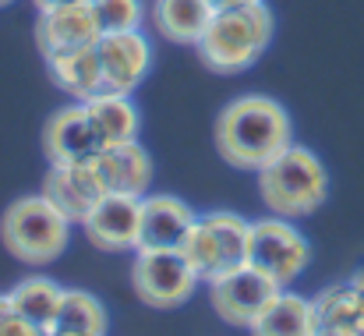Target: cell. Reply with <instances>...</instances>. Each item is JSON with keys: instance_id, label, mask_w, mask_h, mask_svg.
Returning <instances> with one entry per match:
<instances>
[{"instance_id": "cell-24", "label": "cell", "mask_w": 364, "mask_h": 336, "mask_svg": "<svg viewBox=\"0 0 364 336\" xmlns=\"http://www.w3.org/2000/svg\"><path fill=\"white\" fill-rule=\"evenodd\" d=\"M92 11H96L103 36L141 28V21H145V0H92Z\"/></svg>"}, {"instance_id": "cell-21", "label": "cell", "mask_w": 364, "mask_h": 336, "mask_svg": "<svg viewBox=\"0 0 364 336\" xmlns=\"http://www.w3.org/2000/svg\"><path fill=\"white\" fill-rule=\"evenodd\" d=\"M107 326H110L107 305L96 294H89V290H64V301H60L53 330L82 333V336H107Z\"/></svg>"}, {"instance_id": "cell-28", "label": "cell", "mask_w": 364, "mask_h": 336, "mask_svg": "<svg viewBox=\"0 0 364 336\" xmlns=\"http://www.w3.org/2000/svg\"><path fill=\"white\" fill-rule=\"evenodd\" d=\"M36 11H46V7H60V4H75V0H32Z\"/></svg>"}, {"instance_id": "cell-27", "label": "cell", "mask_w": 364, "mask_h": 336, "mask_svg": "<svg viewBox=\"0 0 364 336\" xmlns=\"http://www.w3.org/2000/svg\"><path fill=\"white\" fill-rule=\"evenodd\" d=\"M14 315V305H11V294H0V326Z\"/></svg>"}, {"instance_id": "cell-22", "label": "cell", "mask_w": 364, "mask_h": 336, "mask_svg": "<svg viewBox=\"0 0 364 336\" xmlns=\"http://www.w3.org/2000/svg\"><path fill=\"white\" fill-rule=\"evenodd\" d=\"M177 251L184 255V262L195 269V276H198L202 283H209V280H216L220 273H227L220 241H216V233H213V226H209L205 216H198V220L191 224V230L184 233V241H181Z\"/></svg>"}, {"instance_id": "cell-25", "label": "cell", "mask_w": 364, "mask_h": 336, "mask_svg": "<svg viewBox=\"0 0 364 336\" xmlns=\"http://www.w3.org/2000/svg\"><path fill=\"white\" fill-rule=\"evenodd\" d=\"M0 336H50V333H46V330H39V326H32V322H25V319L14 312V315L0 326Z\"/></svg>"}, {"instance_id": "cell-12", "label": "cell", "mask_w": 364, "mask_h": 336, "mask_svg": "<svg viewBox=\"0 0 364 336\" xmlns=\"http://www.w3.org/2000/svg\"><path fill=\"white\" fill-rule=\"evenodd\" d=\"M43 195L71 224H82L92 213V206L107 195V188L100 181L96 159L92 163H50V174L43 177Z\"/></svg>"}, {"instance_id": "cell-10", "label": "cell", "mask_w": 364, "mask_h": 336, "mask_svg": "<svg viewBox=\"0 0 364 336\" xmlns=\"http://www.w3.org/2000/svg\"><path fill=\"white\" fill-rule=\"evenodd\" d=\"M100 64H103V93L131 96L152 71V43L141 28L107 32L100 43Z\"/></svg>"}, {"instance_id": "cell-23", "label": "cell", "mask_w": 364, "mask_h": 336, "mask_svg": "<svg viewBox=\"0 0 364 336\" xmlns=\"http://www.w3.org/2000/svg\"><path fill=\"white\" fill-rule=\"evenodd\" d=\"M205 220L213 226L216 241H220V251H223V266L234 269L247 262V237H251V220H244L241 213H230V209H213L205 213Z\"/></svg>"}, {"instance_id": "cell-29", "label": "cell", "mask_w": 364, "mask_h": 336, "mask_svg": "<svg viewBox=\"0 0 364 336\" xmlns=\"http://www.w3.org/2000/svg\"><path fill=\"white\" fill-rule=\"evenodd\" d=\"M350 283H354V287H358V290L364 294V266L358 269V273H354V276H350Z\"/></svg>"}, {"instance_id": "cell-31", "label": "cell", "mask_w": 364, "mask_h": 336, "mask_svg": "<svg viewBox=\"0 0 364 336\" xmlns=\"http://www.w3.org/2000/svg\"><path fill=\"white\" fill-rule=\"evenodd\" d=\"M7 4H14V0H0V7H7Z\"/></svg>"}, {"instance_id": "cell-17", "label": "cell", "mask_w": 364, "mask_h": 336, "mask_svg": "<svg viewBox=\"0 0 364 336\" xmlns=\"http://www.w3.org/2000/svg\"><path fill=\"white\" fill-rule=\"evenodd\" d=\"M213 14L216 11L209 0H152L149 7L152 28L166 43H177V46H195Z\"/></svg>"}, {"instance_id": "cell-2", "label": "cell", "mask_w": 364, "mask_h": 336, "mask_svg": "<svg viewBox=\"0 0 364 336\" xmlns=\"http://www.w3.org/2000/svg\"><path fill=\"white\" fill-rule=\"evenodd\" d=\"M258 199L272 216L304 220L329 199V170L308 145H287L258 174Z\"/></svg>"}, {"instance_id": "cell-5", "label": "cell", "mask_w": 364, "mask_h": 336, "mask_svg": "<svg viewBox=\"0 0 364 336\" xmlns=\"http://www.w3.org/2000/svg\"><path fill=\"white\" fill-rule=\"evenodd\" d=\"M308 262H311V244L294 226V220H287V216L251 220L247 266H255L279 287H294L301 280V273L308 269Z\"/></svg>"}, {"instance_id": "cell-18", "label": "cell", "mask_w": 364, "mask_h": 336, "mask_svg": "<svg viewBox=\"0 0 364 336\" xmlns=\"http://www.w3.org/2000/svg\"><path fill=\"white\" fill-rule=\"evenodd\" d=\"M251 336H315V312H311V298L297 294V290H279L262 315L247 326Z\"/></svg>"}, {"instance_id": "cell-26", "label": "cell", "mask_w": 364, "mask_h": 336, "mask_svg": "<svg viewBox=\"0 0 364 336\" xmlns=\"http://www.w3.org/2000/svg\"><path fill=\"white\" fill-rule=\"evenodd\" d=\"M209 4H213V11H234V7H247L255 0H209Z\"/></svg>"}, {"instance_id": "cell-15", "label": "cell", "mask_w": 364, "mask_h": 336, "mask_svg": "<svg viewBox=\"0 0 364 336\" xmlns=\"http://www.w3.org/2000/svg\"><path fill=\"white\" fill-rule=\"evenodd\" d=\"M198 213L177 195L141 199V248H181Z\"/></svg>"}, {"instance_id": "cell-20", "label": "cell", "mask_w": 364, "mask_h": 336, "mask_svg": "<svg viewBox=\"0 0 364 336\" xmlns=\"http://www.w3.org/2000/svg\"><path fill=\"white\" fill-rule=\"evenodd\" d=\"M85 107H89V117H92L103 145H121V142H134L138 138L141 113H138L131 96H124V93H100Z\"/></svg>"}, {"instance_id": "cell-14", "label": "cell", "mask_w": 364, "mask_h": 336, "mask_svg": "<svg viewBox=\"0 0 364 336\" xmlns=\"http://www.w3.org/2000/svg\"><path fill=\"white\" fill-rule=\"evenodd\" d=\"M315 336H364V294L347 280L311 298Z\"/></svg>"}, {"instance_id": "cell-3", "label": "cell", "mask_w": 364, "mask_h": 336, "mask_svg": "<svg viewBox=\"0 0 364 336\" xmlns=\"http://www.w3.org/2000/svg\"><path fill=\"white\" fill-rule=\"evenodd\" d=\"M272 32H276V18H272L269 4L255 0L247 7L216 11L209 18L202 39L195 43V50L209 71L241 75L265 53V46L272 43Z\"/></svg>"}, {"instance_id": "cell-8", "label": "cell", "mask_w": 364, "mask_h": 336, "mask_svg": "<svg viewBox=\"0 0 364 336\" xmlns=\"http://www.w3.org/2000/svg\"><path fill=\"white\" fill-rule=\"evenodd\" d=\"M82 233L92 248L107 255H127L141 248V199L103 195L92 213L82 220Z\"/></svg>"}, {"instance_id": "cell-13", "label": "cell", "mask_w": 364, "mask_h": 336, "mask_svg": "<svg viewBox=\"0 0 364 336\" xmlns=\"http://www.w3.org/2000/svg\"><path fill=\"white\" fill-rule=\"evenodd\" d=\"M96 170L100 181L107 188V195H131V199H145L149 184H152V156L149 149L134 138L121 145H107L96 156Z\"/></svg>"}, {"instance_id": "cell-7", "label": "cell", "mask_w": 364, "mask_h": 336, "mask_svg": "<svg viewBox=\"0 0 364 336\" xmlns=\"http://www.w3.org/2000/svg\"><path fill=\"white\" fill-rule=\"evenodd\" d=\"M209 287V305L213 312L227 322V326H237V330H247L262 308L283 290L279 283H272L265 273H258L255 266H234L227 273H220L216 280L205 283Z\"/></svg>"}, {"instance_id": "cell-19", "label": "cell", "mask_w": 364, "mask_h": 336, "mask_svg": "<svg viewBox=\"0 0 364 336\" xmlns=\"http://www.w3.org/2000/svg\"><path fill=\"white\" fill-rule=\"evenodd\" d=\"M64 290H68V287H60V283L50 280V276H25V280H18L7 294H11L14 312H18L25 322H32V326H39V330L50 333L53 322H57Z\"/></svg>"}, {"instance_id": "cell-6", "label": "cell", "mask_w": 364, "mask_h": 336, "mask_svg": "<svg viewBox=\"0 0 364 336\" xmlns=\"http://www.w3.org/2000/svg\"><path fill=\"white\" fill-rule=\"evenodd\" d=\"M131 287L141 305L166 312L184 305L202 287V280L177 248H138L131 262Z\"/></svg>"}, {"instance_id": "cell-11", "label": "cell", "mask_w": 364, "mask_h": 336, "mask_svg": "<svg viewBox=\"0 0 364 336\" xmlns=\"http://www.w3.org/2000/svg\"><path fill=\"white\" fill-rule=\"evenodd\" d=\"M103 39V28L96 21L92 0H75V4H60V7H46L36 18V43L46 53H60V50H82V46H96Z\"/></svg>"}, {"instance_id": "cell-4", "label": "cell", "mask_w": 364, "mask_h": 336, "mask_svg": "<svg viewBox=\"0 0 364 336\" xmlns=\"http://www.w3.org/2000/svg\"><path fill=\"white\" fill-rule=\"evenodd\" d=\"M71 220L39 191L14 199L0 216V241L4 248L25 266H50L64 255L71 241Z\"/></svg>"}, {"instance_id": "cell-30", "label": "cell", "mask_w": 364, "mask_h": 336, "mask_svg": "<svg viewBox=\"0 0 364 336\" xmlns=\"http://www.w3.org/2000/svg\"><path fill=\"white\" fill-rule=\"evenodd\" d=\"M50 336H82V333H60V330H50Z\"/></svg>"}, {"instance_id": "cell-16", "label": "cell", "mask_w": 364, "mask_h": 336, "mask_svg": "<svg viewBox=\"0 0 364 336\" xmlns=\"http://www.w3.org/2000/svg\"><path fill=\"white\" fill-rule=\"evenodd\" d=\"M46 71H50L53 85L64 89L78 103H89L92 96L103 93V64H100V50L96 46L46 53Z\"/></svg>"}, {"instance_id": "cell-9", "label": "cell", "mask_w": 364, "mask_h": 336, "mask_svg": "<svg viewBox=\"0 0 364 336\" xmlns=\"http://www.w3.org/2000/svg\"><path fill=\"white\" fill-rule=\"evenodd\" d=\"M103 149L107 145L89 117V107L78 100L53 110L43 124V152L50 163H92Z\"/></svg>"}, {"instance_id": "cell-1", "label": "cell", "mask_w": 364, "mask_h": 336, "mask_svg": "<svg viewBox=\"0 0 364 336\" xmlns=\"http://www.w3.org/2000/svg\"><path fill=\"white\" fill-rule=\"evenodd\" d=\"M213 142L223 163H230L234 170L258 174L272 156L294 145V124L279 100L265 93H244L220 110Z\"/></svg>"}]
</instances>
